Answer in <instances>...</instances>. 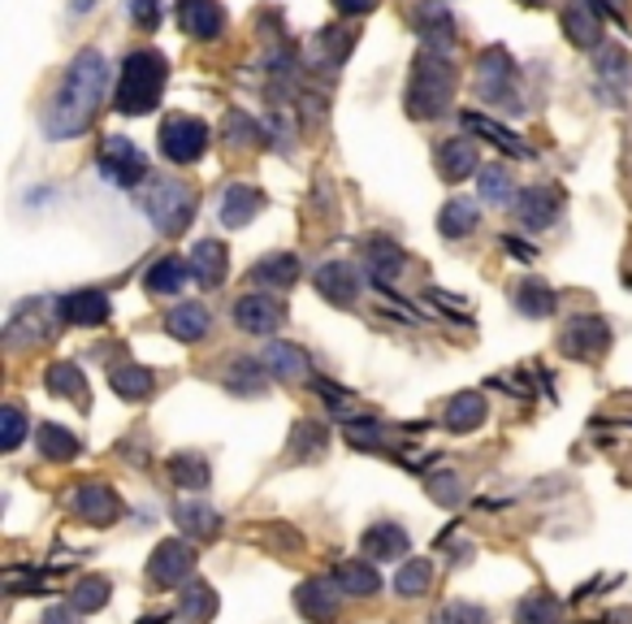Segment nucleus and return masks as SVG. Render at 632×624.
I'll use <instances>...</instances> for the list:
<instances>
[{"label":"nucleus","mask_w":632,"mask_h":624,"mask_svg":"<svg viewBox=\"0 0 632 624\" xmlns=\"http://www.w3.org/2000/svg\"><path fill=\"white\" fill-rule=\"evenodd\" d=\"M178 26L191 40H221L225 31V9L217 0H178Z\"/></svg>","instance_id":"15"},{"label":"nucleus","mask_w":632,"mask_h":624,"mask_svg":"<svg viewBox=\"0 0 632 624\" xmlns=\"http://www.w3.org/2000/svg\"><path fill=\"white\" fill-rule=\"evenodd\" d=\"M269 364H260V360H234L230 369H225V391L230 395H247V399H256V395H265L269 391Z\"/></svg>","instance_id":"29"},{"label":"nucleus","mask_w":632,"mask_h":624,"mask_svg":"<svg viewBox=\"0 0 632 624\" xmlns=\"http://www.w3.org/2000/svg\"><path fill=\"white\" fill-rule=\"evenodd\" d=\"M477 187H481V200H486V205H511V200H515L511 174H507L502 165H486V169L477 174Z\"/></svg>","instance_id":"44"},{"label":"nucleus","mask_w":632,"mask_h":624,"mask_svg":"<svg viewBox=\"0 0 632 624\" xmlns=\"http://www.w3.org/2000/svg\"><path fill=\"white\" fill-rule=\"evenodd\" d=\"M511 304H515V313H524V317H533V321H542V317H555V313H559V295H555L542 277H524V282L515 286Z\"/></svg>","instance_id":"26"},{"label":"nucleus","mask_w":632,"mask_h":624,"mask_svg":"<svg viewBox=\"0 0 632 624\" xmlns=\"http://www.w3.org/2000/svg\"><path fill=\"white\" fill-rule=\"evenodd\" d=\"M212 317L204 304H178V308H169L165 313V330L178 339V343H200L204 335H209Z\"/></svg>","instance_id":"27"},{"label":"nucleus","mask_w":632,"mask_h":624,"mask_svg":"<svg viewBox=\"0 0 632 624\" xmlns=\"http://www.w3.org/2000/svg\"><path fill=\"white\" fill-rule=\"evenodd\" d=\"M464 131L477 139H490L498 152H507V156H533V147L529 143H520V135H511L502 122H494V118H486V113H464Z\"/></svg>","instance_id":"28"},{"label":"nucleus","mask_w":632,"mask_h":624,"mask_svg":"<svg viewBox=\"0 0 632 624\" xmlns=\"http://www.w3.org/2000/svg\"><path fill=\"white\" fill-rule=\"evenodd\" d=\"M57 308H62V321H70V326H104L113 313V299L104 291H74Z\"/></svg>","instance_id":"18"},{"label":"nucleus","mask_w":632,"mask_h":624,"mask_svg":"<svg viewBox=\"0 0 632 624\" xmlns=\"http://www.w3.org/2000/svg\"><path fill=\"white\" fill-rule=\"evenodd\" d=\"M169 478H174V485H182V490H204L212 482V469L204 456L182 451V456L169 460Z\"/></svg>","instance_id":"38"},{"label":"nucleus","mask_w":632,"mask_h":624,"mask_svg":"<svg viewBox=\"0 0 632 624\" xmlns=\"http://www.w3.org/2000/svg\"><path fill=\"white\" fill-rule=\"evenodd\" d=\"M377 0H334V9L339 13H347V18H359V13H368Z\"/></svg>","instance_id":"52"},{"label":"nucleus","mask_w":632,"mask_h":624,"mask_svg":"<svg viewBox=\"0 0 632 624\" xmlns=\"http://www.w3.org/2000/svg\"><path fill=\"white\" fill-rule=\"evenodd\" d=\"M312 282H317L321 299H330L334 308H352L355 299H359V291H364V282H359V274H355V265H347V261H330V265H321Z\"/></svg>","instance_id":"14"},{"label":"nucleus","mask_w":632,"mask_h":624,"mask_svg":"<svg viewBox=\"0 0 632 624\" xmlns=\"http://www.w3.org/2000/svg\"><path fill=\"white\" fill-rule=\"evenodd\" d=\"M225 131H230V143H234V147L256 143V122L243 118V113H230V118H225Z\"/></svg>","instance_id":"49"},{"label":"nucleus","mask_w":632,"mask_h":624,"mask_svg":"<svg viewBox=\"0 0 632 624\" xmlns=\"http://www.w3.org/2000/svg\"><path fill=\"white\" fill-rule=\"evenodd\" d=\"M100 178L113 183V187H140L147 183V156L131 143L126 135H104L100 139Z\"/></svg>","instance_id":"7"},{"label":"nucleus","mask_w":632,"mask_h":624,"mask_svg":"<svg viewBox=\"0 0 632 624\" xmlns=\"http://www.w3.org/2000/svg\"><path fill=\"white\" fill-rule=\"evenodd\" d=\"M563 35H567L576 48H594V44L602 40V13H598L589 0L567 4V9H563Z\"/></svg>","instance_id":"23"},{"label":"nucleus","mask_w":632,"mask_h":624,"mask_svg":"<svg viewBox=\"0 0 632 624\" xmlns=\"http://www.w3.org/2000/svg\"><path fill=\"white\" fill-rule=\"evenodd\" d=\"M281 321H286V308L278 304V295L252 291V295H239V299H234V326H239L243 335H274Z\"/></svg>","instance_id":"12"},{"label":"nucleus","mask_w":632,"mask_h":624,"mask_svg":"<svg viewBox=\"0 0 632 624\" xmlns=\"http://www.w3.org/2000/svg\"><path fill=\"white\" fill-rule=\"evenodd\" d=\"M191 572H196V547L182 538H165L147 559V577L160 590H178L182 581H191Z\"/></svg>","instance_id":"8"},{"label":"nucleus","mask_w":632,"mask_h":624,"mask_svg":"<svg viewBox=\"0 0 632 624\" xmlns=\"http://www.w3.org/2000/svg\"><path fill=\"white\" fill-rule=\"evenodd\" d=\"M437 230H442L446 239H468V234L477 230V205H473V200H451V205H442Z\"/></svg>","instance_id":"40"},{"label":"nucleus","mask_w":632,"mask_h":624,"mask_svg":"<svg viewBox=\"0 0 632 624\" xmlns=\"http://www.w3.org/2000/svg\"><path fill=\"white\" fill-rule=\"evenodd\" d=\"M524 4H546V0H524Z\"/></svg>","instance_id":"56"},{"label":"nucleus","mask_w":632,"mask_h":624,"mask_svg":"<svg viewBox=\"0 0 632 624\" xmlns=\"http://www.w3.org/2000/svg\"><path fill=\"white\" fill-rule=\"evenodd\" d=\"M260 208H265V196H260L252 183H234V187H225V196H221V221H225L230 230H243V226H252V221L260 217Z\"/></svg>","instance_id":"19"},{"label":"nucleus","mask_w":632,"mask_h":624,"mask_svg":"<svg viewBox=\"0 0 632 624\" xmlns=\"http://www.w3.org/2000/svg\"><path fill=\"white\" fill-rule=\"evenodd\" d=\"M191 261H182V256H160L147 274H143V286L152 291V295H178L187 282H191Z\"/></svg>","instance_id":"30"},{"label":"nucleus","mask_w":632,"mask_h":624,"mask_svg":"<svg viewBox=\"0 0 632 624\" xmlns=\"http://www.w3.org/2000/svg\"><path fill=\"white\" fill-rule=\"evenodd\" d=\"M559 347L567 360H602L607 347H611V326H607L598 313H585V317L567 321Z\"/></svg>","instance_id":"9"},{"label":"nucleus","mask_w":632,"mask_h":624,"mask_svg":"<svg viewBox=\"0 0 632 624\" xmlns=\"http://www.w3.org/2000/svg\"><path fill=\"white\" fill-rule=\"evenodd\" d=\"M104 87H109V62L104 53L96 48H82L70 62L48 113H44V135L66 143V139H78L91 131L100 105H104Z\"/></svg>","instance_id":"1"},{"label":"nucleus","mask_w":632,"mask_h":624,"mask_svg":"<svg viewBox=\"0 0 632 624\" xmlns=\"http://www.w3.org/2000/svg\"><path fill=\"white\" fill-rule=\"evenodd\" d=\"M511 212H515L520 226H529V230H551L563 212V196L555 187H524V191H515Z\"/></svg>","instance_id":"13"},{"label":"nucleus","mask_w":632,"mask_h":624,"mask_svg":"<svg viewBox=\"0 0 632 624\" xmlns=\"http://www.w3.org/2000/svg\"><path fill=\"white\" fill-rule=\"evenodd\" d=\"M174 521H178V529L191 534V538H217V534H221L217 507L200 503V499H182V503L174 507Z\"/></svg>","instance_id":"31"},{"label":"nucleus","mask_w":632,"mask_h":624,"mask_svg":"<svg viewBox=\"0 0 632 624\" xmlns=\"http://www.w3.org/2000/svg\"><path fill=\"white\" fill-rule=\"evenodd\" d=\"M131 18L152 31V26H156V18H160V13H156V0H135V4H131Z\"/></svg>","instance_id":"50"},{"label":"nucleus","mask_w":632,"mask_h":624,"mask_svg":"<svg viewBox=\"0 0 632 624\" xmlns=\"http://www.w3.org/2000/svg\"><path fill=\"white\" fill-rule=\"evenodd\" d=\"M598 78L611 87V100L624 96V83H629V57L620 48H602L598 53Z\"/></svg>","instance_id":"43"},{"label":"nucleus","mask_w":632,"mask_h":624,"mask_svg":"<svg viewBox=\"0 0 632 624\" xmlns=\"http://www.w3.org/2000/svg\"><path fill=\"white\" fill-rule=\"evenodd\" d=\"M437 624H490V612L481 603H446L437 612Z\"/></svg>","instance_id":"47"},{"label":"nucleus","mask_w":632,"mask_h":624,"mask_svg":"<svg viewBox=\"0 0 632 624\" xmlns=\"http://www.w3.org/2000/svg\"><path fill=\"white\" fill-rule=\"evenodd\" d=\"M417 31L424 35V48H433V53H451L455 48V18L437 0H429V4L417 9Z\"/></svg>","instance_id":"16"},{"label":"nucleus","mask_w":632,"mask_h":624,"mask_svg":"<svg viewBox=\"0 0 632 624\" xmlns=\"http://www.w3.org/2000/svg\"><path fill=\"white\" fill-rule=\"evenodd\" d=\"M109 599H113L109 577H82V581L70 590V607H74V612H82V616L104 612V603H109Z\"/></svg>","instance_id":"39"},{"label":"nucleus","mask_w":632,"mask_h":624,"mask_svg":"<svg viewBox=\"0 0 632 624\" xmlns=\"http://www.w3.org/2000/svg\"><path fill=\"white\" fill-rule=\"evenodd\" d=\"M35 442H40V451H44V460H53V464H66L74 460L78 451H82V442L74 438L66 425H53V420H44L40 429H35Z\"/></svg>","instance_id":"36"},{"label":"nucleus","mask_w":632,"mask_h":624,"mask_svg":"<svg viewBox=\"0 0 632 624\" xmlns=\"http://www.w3.org/2000/svg\"><path fill=\"white\" fill-rule=\"evenodd\" d=\"M74 9H78V13H82V9H91V0H74Z\"/></svg>","instance_id":"54"},{"label":"nucleus","mask_w":632,"mask_h":624,"mask_svg":"<svg viewBox=\"0 0 632 624\" xmlns=\"http://www.w3.org/2000/svg\"><path fill=\"white\" fill-rule=\"evenodd\" d=\"M140 205L160 234H182L196 217V191L182 178H152L143 187Z\"/></svg>","instance_id":"4"},{"label":"nucleus","mask_w":632,"mask_h":624,"mask_svg":"<svg viewBox=\"0 0 632 624\" xmlns=\"http://www.w3.org/2000/svg\"><path fill=\"white\" fill-rule=\"evenodd\" d=\"M477 91H481L486 105H498V109H507V113H520V109H524V105H520V91H515V62H511L507 48L494 44V48L481 53Z\"/></svg>","instance_id":"6"},{"label":"nucleus","mask_w":632,"mask_h":624,"mask_svg":"<svg viewBox=\"0 0 632 624\" xmlns=\"http://www.w3.org/2000/svg\"><path fill=\"white\" fill-rule=\"evenodd\" d=\"M429 494H433V503H442V507H451V503H459V499H464V490H459V478H455V473H437V478H429Z\"/></svg>","instance_id":"48"},{"label":"nucleus","mask_w":632,"mask_h":624,"mask_svg":"<svg viewBox=\"0 0 632 624\" xmlns=\"http://www.w3.org/2000/svg\"><path fill=\"white\" fill-rule=\"evenodd\" d=\"M364 265H368V277L377 286H390V282H399L408 256H403V248L395 239H368L364 243Z\"/></svg>","instance_id":"17"},{"label":"nucleus","mask_w":632,"mask_h":624,"mask_svg":"<svg viewBox=\"0 0 632 624\" xmlns=\"http://www.w3.org/2000/svg\"><path fill=\"white\" fill-rule=\"evenodd\" d=\"M70 507L78 521H87V525H96V529H109V525L122 521V494L104 482H82L74 490Z\"/></svg>","instance_id":"10"},{"label":"nucleus","mask_w":632,"mask_h":624,"mask_svg":"<svg viewBox=\"0 0 632 624\" xmlns=\"http://www.w3.org/2000/svg\"><path fill=\"white\" fill-rule=\"evenodd\" d=\"M437 169H442L446 183H464V178L481 174V169H477V143H473V139H451V143H442V147H437Z\"/></svg>","instance_id":"25"},{"label":"nucleus","mask_w":632,"mask_h":624,"mask_svg":"<svg viewBox=\"0 0 632 624\" xmlns=\"http://www.w3.org/2000/svg\"><path fill=\"white\" fill-rule=\"evenodd\" d=\"M339 607H343V590L334 577H312L295 590V612L312 624H334L339 621Z\"/></svg>","instance_id":"11"},{"label":"nucleus","mask_w":632,"mask_h":624,"mask_svg":"<svg viewBox=\"0 0 632 624\" xmlns=\"http://www.w3.org/2000/svg\"><path fill=\"white\" fill-rule=\"evenodd\" d=\"M265 364H269V373L278 382H303L312 373V360L295 343H269L265 347Z\"/></svg>","instance_id":"33"},{"label":"nucleus","mask_w":632,"mask_h":624,"mask_svg":"<svg viewBox=\"0 0 632 624\" xmlns=\"http://www.w3.org/2000/svg\"><path fill=\"white\" fill-rule=\"evenodd\" d=\"M252 282L256 286H278V291H290L299 282V256L290 252H269L252 265Z\"/></svg>","instance_id":"32"},{"label":"nucleus","mask_w":632,"mask_h":624,"mask_svg":"<svg viewBox=\"0 0 632 624\" xmlns=\"http://www.w3.org/2000/svg\"><path fill=\"white\" fill-rule=\"evenodd\" d=\"M165 83H169V62L156 48L131 53L126 66H122V78H118V91H113V109L126 113V118L152 113L165 96Z\"/></svg>","instance_id":"3"},{"label":"nucleus","mask_w":632,"mask_h":624,"mask_svg":"<svg viewBox=\"0 0 632 624\" xmlns=\"http://www.w3.org/2000/svg\"><path fill=\"white\" fill-rule=\"evenodd\" d=\"M563 621V607L555 594H529L515 603V624H559Z\"/></svg>","instance_id":"41"},{"label":"nucleus","mask_w":632,"mask_h":624,"mask_svg":"<svg viewBox=\"0 0 632 624\" xmlns=\"http://www.w3.org/2000/svg\"><path fill=\"white\" fill-rule=\"evenodd\" d=\"M78 616H82V612H74V607H48V612L40 616V624H78Z\"/></svg>","instance_id":"51"},{"label":"nucleus","mask_w":632,"mask_h":624,"mask_svg":"<svg viewBox=\"0 0 632 624\" xmlns=\"http://www.w3.org/2000/svg\"><path fill=\"white\" fill-rule=\"evenodd\" d=\"M22 438H26V413L13 408V404L0 408V447H4V451H18Z\"/></svg>","instance_id":"46"},{"label":"nucleus","mask_w":632,"mask_h":624,"mask_svg":"<svg viewBox=\"0 0 632 624\" xmlns=\"http://www.w3.org/2000/svg\"><path fill=\"white\" fill-rule=\"evenodd\" d=\"M502 243H507V252H511V256H520V261H533V248H520V239H511V234H507Z\"/></svg>","instance_id":"53"},{"label":"nucleus","mask_w":632,"mask_h":624,"mask_svg":"<svg viewBox=\"0 0 632 624\" xmlns=\"http://www.w3.org/2000/svg\"><path fill=\"white\" fill-rule=\"evenodd\" d=\"M44 382H48V391L57 395V399H70L78 408H87V377H82V369L70 364V360H57L48 373H44Z\"/></svg>","instance_id":"34"},{"label":"nucleus","mask_w":632,"mask_h":624,"mask_svg":"<svg viewBox=\"0 0 632 624\" xmlns=\"http://www.w3.org/2000/svg\"><path fill=\"white\" fill-rule=\"evenodd\" d=\"M429 585H433V563L429 559H408L399 568V577H395V594L399 599H421V594H429Z\"/></svg>","instance_id":"42"},{"label":"nucleus","mask_w":632,"mask_h":624,"mask_svg":"<svg viewBox=\"0 0 632 624\" xmlns=\"http://www.w3.org/2000/svg\"><path fill=\"white\" fill-rule=\"evenodd\" d=\"M359 547H364V555H368V559H381V563H390V559H403V555H408L412 538H408V529H403V525H395V521H381V525L364 529Z\"/></svg>","instance_id":"20"},{"label":"nucleus","mask_w":632,"mask_h":624,"mask_svg":"<svg viewBox=\"0 0 632 624\" xmlns=\"http://www.w3.org/2000/svg\"><path fill=\"white\" fill-rule=\"evenodd\" d=\"M330 577H334L339 590L352 594V599H373V594H381V572H377L368 559H343V563H334Z\"/></svg>","instance_id":"22"},{"label":"nucleus","mask_w":632,"mask_h":624,"mask_svg":"<svg viewBox=\"0 0 632 624\" xmlns=\"http://www.w3.org/2000/svg\"><path fill=\"white\" fill-rule=\"evenodd\" d=\"M109 386H113V395H118V399L140 404V399H147V395L156 391V373H152V369H143V364H122V369H113Z\"/></svg>","instance_id":"35"},{"label":"nucleus","mask_w":632,"mask_h":624,"mask_svg":"<svg viewBox=\"0 0 632 624\" xmlns=\"http://www.w3.org/2000/svg\"><path fill=\"white\" fill-rule=\"evenodd\" d=\"M140 624H165V621H160V616H143Z\"/></svg>","instance_id":"55"},{"label":"nucleus","mask_w":632,"mask_h":624,"mask_svg":"<svg viewBox=\"0 0 632 624\" xmlns=\"http://www.w3.org/2000/svg\"><path fill=\"white\" fill-rule=\"evenodd\" d=\"M451 96H455V66L446 53H433V48H421L417 62H412V74H408V118L417 122H433L451 109Z\"/></svg>","instance_id":"2"},{"label":"nucleus","mask_w":632,"mask_h":624,"mask_svg":"<svg viewBox=\"0 0 632 624\" xmlns=\"http://www.w3.org/2000/svg\"><path fill=\"white\" fill-rule=\"evenodd\" d=\"M191 274H196V282H200L204 291H217V286L225 282V274H230V252H225L221 239H204V243L191 248Z\"/></svg>","instance_id":"21"},{"label":"nucleus","mask_w":632,"mask_h":624,"mask_svg":"<svg viewBox=\"0 0 632 624\" xmlns=\"http://www.w3.org/2000/svg\"><path fill=\"white\" fill-rule=\"evenodd\" d=\"M325 447H330V434H325V425H317V420H299L295 425V434H290V460H321L325 456Z\"/></svg>","instance_id":"37"},{"label":"nucleus","mask_w":632,"mask_h":624,"mask_svg":"<svg viewBox=\"0 0 632 624\" xmlns=\"http://www.w3.org/2000/svg\"><path fill=\"white\" fill-rule=\"evenodd\" d=\"M209 127L200 122V118H191V113H174V118H165V127H160V156L169 161V165H196L204 152H209Z\"/></svg>","instance_id":"5"},{"label":"nucleus","mask_w":632,"mask_h":624,"mask_svg":"<svg viewBox=\"0 0 632 624\" xmlns=\"http://www.w3.org/2000/svg\"><path fill=\"white\" fill-rule=\"evenodd\" d=\"M486 416H490V404H486V395H477V391H464V395H455V399L446 404V413H442V425H446L451 434H473L477 425H486Z\"/></svg>","instance_id":"24"},{"label":"nucleus","mask_w":632,"mask_h":624,"mask_svg":"<svg viewBox=\"0 0 632 624\" xmlns=\"http://www.w3.org/2000/svg\"><path fill=\"white\" fill-rule=\"evenodd\" d=\"M182 616H191V621L217 616V590L204 585V581H191V585L182 590Z\"/></svg>","instance_id":"45"}]
</instances>
